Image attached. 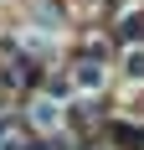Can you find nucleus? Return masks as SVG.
Returning a JSON list of instances; mask_svg holds the SVG:
<instances>
[{"label":"nucleus","instance_id":"nucleus-1","mask_svg":"<svg viewBox=\"0 0 144 150\" xmlns=\"http://www.w3.org/2000/svg\"><path fill=\"white\" fill-rule=\"evenodd\" d=\"M31 114H36V124H57V109H52V104H36Z\"/></svg>","mask_w":144,"mask_h":150}]
</instances>
